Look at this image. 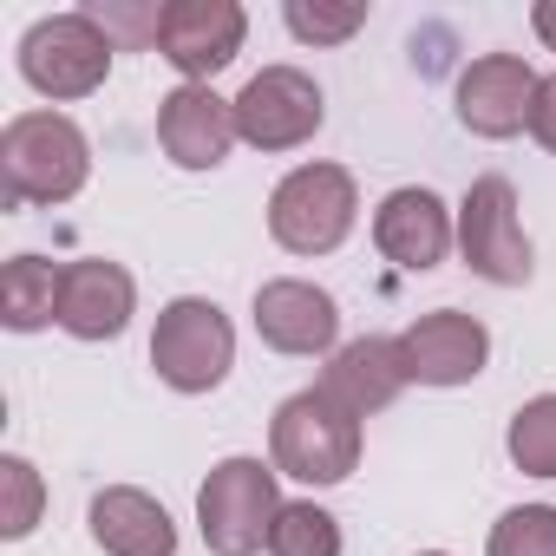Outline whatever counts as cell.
I'll return each mask as SVG.
<instances>
[{
	"mask_svg": "<svg viewBox=\"0 0 556 556\" xmlns=\"http://www.w3.org/2000/svg\"><path fill=\"white\" fill-rule=\"evenodd\" d=\"M92 177V144L66 112H21L0 131V184L8 203H66Z\"/></svg>",
	"mask_w": 556,
	"mask_h": 556,
	"instance_id": "cell-1",
	"label": "cell"
},
{
	"mask_svg": "<svg viewBox=\"0 0 556 556\" xmlns=\"http://www.w3.org/2000/svg\"><path fill=\"white\" fill-rule=\"evenodd\" d=\"M268 465L282 478H302V484H341L361 465V419L348 406H334L321 387H308V393L275 406Z\"/></svg>",
	"mask_w": 556,
	"mask_h": 556,
	"instance_id": "cell-2",
	"label": "cell"
},
{
	"mask_svg": "<svg viewBox=\"0 0 556 556\" xmlns=\"http://www.w3.org/2000/svg\"><path fill=\"white\" fill-rule=\"evenodd\" d=\"M275 517H282V491H275V465L262 458H223L197 491V523L210 556H255Z\"/></svg>",
	"mask_w": 556,
	"mask_h": 556,
	"instance_id": "cell-3",
	"label": "cell"
},
{
	"mask_svg": "<svg viewBox=\"0 0 556 556\" xmlns=\"http://www.w3.org/2000/svg\"><path fill=\"white\" fill-rule=\"evenodd\" d=\"M354 210H361V197L341 164H295L268 197V236L289 255H328L348 242Z\"/></svg>",
	"mask_w": 556,
	"mask_h": 556,
	"instance_id": "cell-4",
	"label": "cell"
},
{
	"mask_svg": "<svg viewBox=\"0 0 556 556\" xmlns=\"http://www.w3.org/2000/svg\"><path fill=\"white\" fill-rule=\"evenodd\" d=\"M151 367L170 393H210L229 380L236 367V328L216 302L203 295H177L157 328H151Z\"/></svg>",
	"mask_w": 556,
	"mask_h": 556,
	"instance_id": "cell-5",
	"label": "cell"
},
{
	"mask_svg": "<svg viewBox=\"0 0 556 556\" xmlns=\"http://www.w3.org/2000/svg\"><path fill=\"white\" fill-rule=\"evenodd\" d=\"M112 34L92 21V14H47L27 27L21 40V79L40 92V99H86L105 86L112 73Z\"/></svg>",
	"mask_w": 556,
	"mask_h": 556,
	"instance_id": "cell-6",
	"label": "cell"
},
{
	"mask_svg": "<svg viewBox=\"0 0 556 556\" xmlns=\"http://www.w3.org/2000/svg\"><path fill=\"white\" fill-rule=\"evenodd\" d=\"M458 249L471 262V275L497 289H523L530 282V236L517 216V190L510 177H478L458 203Z\"/></svg>",
	"mask_w": 556,
	"mask_h": 556,
	"instance_id": "cell-7",
	"label": "cell"
},
{
	"mask_svg": "<svg viewBox=\"0 0 556 556\" xmlns=\"http://www.w3.org/2000/svg\"><path fill=\"white\" fill-rule=\"evenodd\" d=\"M321 118H328L321 86L302 66H262L236 92V131L255 151H295V144H308L321 131Z\"/></svg>",
	"mask_w": 556,
	"mask_h": 556,
	"instance_id": "cell-8",
	"label": "cell"
},
{
	"mask_svg": "<svg viewBox=\"0 0 556 556\" xmlns=\"http://www.w3.org/2000/svg\"><path fill=\"white\" fill-rule=\"evenodd\" d=\"M242 34H249V14L236 0H170L157 21V53L184 73V86H203L242 53Z\"/></svg>",
	"mask_w": 556,
	"mask_h": 556,
	"instance_id": "cell-9",
	"label": "cell"
},
{
	"mask_svg": "<svg viewBox=\"0 0 556 556\" xmlns=\"http://www.w3.org/2000/svg\"><path fill=\"white\" fill-rule=\"evenodd\" d=\"M536 73L517 53H484L458 73V125L471 138H517L530 131V105H536Z\"/></svg>",
	"mask_w": 556,
	"mask_h": 556,
	"instance_id": "cell-10",
	"label": "cell"
},
{
	"mask_svg": "<svg viewBox=\"0 0 556 556\" xmlns=\"http://www.w3.org/2000/svg\"><path fill=\"white\" fill-rule=\"evenodd\" d=\"M484 361H491V334L478 315H458V308L419 315L400 334V367L419 387H471L484 374Z\"/></svg>",
	"mask_w": 556,
	"mask_h": 556,
	"instance_id": "cell-11",
	"label": "cell"
},
{
	"mask_svg": "<svg viewBox=\"0 0 556 556\" xmlns=\"http://www.w3.org/2000/svg\"><path fill=\"white\" fill-rule=\"evenodd\" d=\"M236 138V99H216L210 86H177L157 99V144L177 170H216Z\"/></svg>",
	"mask_w": 556,
	"mask_h": 556,
	"instance_id": "cell-12",
	"label": "cell"
},
{
	"mask_svg": "<svg viewBox=\"0 0 556 556\" xmlns=\"http://www.w3.org/2000/svg\"><path fill=\"white\" fill-rule=\"evenodd\" d=\"M131 308H138V282L131 268L105 262V255H86V262H66V282H60V328L73 341H118L131 328Z\"/></svg>",
	"mask_w": 556,
	"mask_h": 556,
	"instance_id": "cell-13",
	"label": "cell"
},
{
	"mask_svg": "<svg viewBox=\"0 0 556 556\" xmlns=\"http://www.w3.org/2000/svg\"><path fill=\"white\" fill-rule=\"evenodd\" d=\"M255 334L275 354H328L341 334V308L328 289L302 282V275H282V282L255 289Z\"/></svg>",
	"mask_w": 556,
	"mask_h": 556,
	"instance_id": "cell-14",
	"label": "cell"
},
{
	"mask_svg": "<svg viewBox=\"0 0 556 556\" xmlns=\"http://www.w3.org/2000/svg\"><path fill=\"white\" fill-rule=\"evenodd\" d=\"M452 210L426 190V184H406V190H393L380 210H374V249L393 262V268H406V275H426V268H439L445 262V249H452Z\"/></svg>",
	"mask_w": 556,
	"mask_h": 556,
	"instance_id": "cell-15",
	"label": "cell"
},
{
	"mask_svg": "<svg viewBox=\"0 0 556 556\" xmlns=\"http://www.w3.org/2000/svg\"><path fill=\"white\" fill-rule=\"evenodd\" d=\"M406 387H413V380H406V367H400V341H380V334L348 341V348L328 361V374H321V393H328L334 406H348L354 419L387 413Z\"/></svg>",
	"mask_w": 556,
	"mask_h": 556,
	"instance_id": "cell-16",
	"label": "cell"
},
{
	"mask_svg": "<svg viewBox=\"0 0 556 556\" xmlns=\"http://www.w3.org/2000/svg\"><path fill=\"white\" fill-rule=\"evenodd\" d=\"M86 523H92V543H99L105 556H177V523H170V510H164L151 491H138V484L99 491Z\"/></svg>",
	"mask_w": 556,
	"mask_h": 556,
	"instance_id": "cell-17",
	"label": "cell"
},
{
	"mask_svg": "<svg viewBox=\"0 0 556 556\" xmlns=\"http://www.w3.org/2000/svg\"><path fill=\"white\" fill-rule=\"evenodd\" d=\"M60 282L66 268L47 262V255H14L8 275H0V321L14 334H34L47 321H60Z\"/></svg>",
	"mask_w": 556,
	"mask_h": 556,
	"instance_id": "cell-18",
	"label": "cell"
},
{
	"mask_svg": "<svg viewBox=\"0 0 556 556\" xmlns=\"http://www.w3.org/2000/svg\"><path fill=\"white\" fill-rule=\"evenodd\" d=\"M517 471L530 478H556V393H536L510 413V432H504Z\"/></svg>",
	"mask_w": 556,
	"mask_h": 556,
	"instance_id": "cell-19",
	"label": "cell"
},
{
	"mask_svg": "<svg viewBox=\"0 0 556 556\" xmlns=\"http://www.w3.org/2000/svg\"><path fill=\"white\" fill-rule=\"evenodd\" d=\"M268 556H341V523L321 504H282L268 530Z\"/></svg>",
	"mask_w": 556,
	"mask_h": 556,
	"instance_id": "cell-20",
	"label": "cell"
},
{
	"mask_svg": "<svg viewBox=\"0 0 556 556\" xmlns=\"http://www.w3.org/2000/svg\"><path fill=\"white\" fill-rule=\"evenodd\" d=\"M491 556H556V504H517L491 523Z\"/></svg>",
	"mask_w": 556,
	"mask_h": 556,
	"instance_id": "cell-21",
	"label": "cell"
},
{
	"mask_svg": "<svg viewBox=\"0 0 556 556\" xmlns=\"http://www.w3.org/2000/svg\"><path fill=\"white\" fill-rule=\"evenodd\" d=\"M0 491H8V510H0V536L8 543H21V536H34V523H40V471L27 465V458H0Z\"/></svg>",
	"mask_w": 556,
	"mask_h": 556,
	"instance_id": "cell-22",
	"label": "cell"
},
{
	"mask_svg": "<svg viewBox=\"0 0 556 556\" xmlns=\"http://www.w3.org/2000/svg\"><path fill=\"white\" fill-rule=\"evenodd\" d=\"M289 34L295 40H315V47H341V40H354L361 27H367V8H361V0H348V8H321V0H315V8H308V0H289Z\"/></svg>",
	"mask_w": 556,
	"mask_h": 556,
	"instance_id": "cell-23",
	"label": "cell"
},
{
	"mask_svg": "<svg viewBox=\"0 0 556 556\" xmlns=\"http://www.w3.org/2000/svg\"><path fill=\"white\" fill-rule=\"evenodd\" d=\"M530 138H536L543 151H556V73L536 86V105H530Z\"/></svg>",
	"mask_w": 556,
	"mask_h": 556,
	"instance_id": "cell-24",
	"label": "cell"
},
{
	"mask_svg": "<svg viewBox=\"0 0 556 556\" xmlns=\"http://www.w3.org/2000/svg\"><path fill=\"white\" fill-rule=\"evenodd\" d=\"M530 27H536V40L556 53V0H536V8H530Z\"/></svg>",
	"mask_w": 556,
	"mask_h": 556,
	"instance_id": "cell-25",
	"label": "cell"
},
{
	"mask_svg": "<svg viewBox=\"0 0 556 556\" xmlns=\"http://www.w3.org/2000/svg\"><path fill=\"white\" fill-rule=\"evenodd\" d=\"M419 556H445V549H419Z\"/></svg>",
	"mask_w": 556,
	"mask_h": 556,
	"instance_id": "cell-26",
	"label": "cell"
}]
</instances>
